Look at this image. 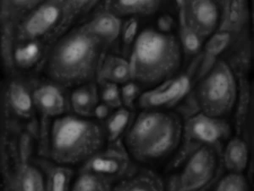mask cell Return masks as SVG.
Segmentation results:
<instances>
[{"instance_id": "1", "label": "cell", "mask_w": 254, "mask_h": 191, "mask_svg": "<svg viewBox=\"0 0 254 191\" xmlns=\"http://www.w3.org/2000/svg\"><path fill=\"white\" fill-rule=\"evenodd\" d=\"M104 44L85 26L69 32L59 42L50 55L49 76L64 86L89 81L101 62Z\"/></svg>"}, {"instance_id": "2", "label": "cell", "mask_w": 254, "mask_h": 191, "mask_svg": "<svg viewBox=\"0 0 254 191\" xmlns=\"http://www.w3.org/2000/svg\"><path fill=\"white\" fill-rule=\"evenodd\" d=\"M181 64V49L173 35L147 28L136 37L130 56L131 79L153 85L176 73Z\"/></svg>"}, {"instance_id": "3", "label": "cell", "mask_w": 254, "mask_h": 191, "mask_svg": "<svg viewBox=\"0 0 254 191\" xmlns=\"http://www.w3.org/2000/svg\"><path fill=\"white\" fill-rule=\"evenodd\" d=\"M182 136V125L176 116L157 110L139 115L128 131L127 148L136 159L149 162L173 151Z\"/></svg>"}, {"instance_id": "4", "label": "cell", "mask_w": 254, "mask_h": 191, "mask_svg": "<svg viewBox=\"0 0 254 191\" xmlns=\"http://www.w3.org/2000/svg\"><path fill=\"white\" fill-rule=\"evenodd\" d=\"M104 139V130L97 122L77 116H63L53 125L51 157L59 163L76 164L98 153Z\"/></svg>"}, {"instance_id": "5", "label": "cell", "mask_w": 254, "mask_h": 191, "mask_svg": "<svg viewBox=\"0 0 254 191\" xmlns=\"http://www.w3.org/2000/svg\"><path fill=\"white\" fill-rule=\"evenodd\" d=\"M236 76L225 61L215 62L200 81L194 91L193 102L198 113L222 118L228 115L237 102Z\"/></svg>"}, {"instance_id": "6", "label": "cell", "mask_w": 254, "mask_h": 191, "mask_svg": "<svg viewBox=\"0 0 254 191\" xmlns=\"http://www.w3.org/2000/svg\"><path fill=\"white\" fill-rule=\"evenodd\" d=\"M94 4L95 2L86 1L49 2L42 4L21 24L19 37L30 42L50 34L53 31H62L75 15Z\"/></svg>"}, {"instance_id": "7", "label": "cell", "mask_w": 254, "mask_h": 191, "mask_svg": "<svg viewBox=\"0 0 254 191\" xmlns=\"http://www.w3.org/2000/svg\"><path fill=\"white\" fill-rule=\"evenodd\" d=\"M222 151L205 145L188 157L182 174L174 179L172 190L192 191L207 190L219 176L222 162Z\"/></svg>"}, {"instance_id": "8", "label": "cell", "mask_w": 254, "mask_h": 191, "mask_svg": "<svg viewBox=\"0 0 254 191\" xmlns=\"http://www.w3.org/2000/svg\"><path fill=\"white\" fill-rule=\"evenodd\" d=\"M231 128L222 118L197 113L190 116L185 125V145L181 157L187 158L197 149L205 145L223 151V144L228 139Z\"/></svg>"}, {"instance_id": "9", "label": "cell", "mask_w": 254, "mask_h": 191, "mask_svg": "<svg viewBox=\"0 0 254 191\" xmlns=\"http://www.w3.org/2000/svg\"><path fill=\"white\" fill-rule=\"evenodd\" d=\"M178 3L181 4V20L201 40L213 34L219 26L218 3L207 0L183 1Z\"/></svg>"}, {"instance_id": "10", "label": "cell", "mask_w": 254, "mask_h": 191, "mask_svg": "<svg viewBox=\"0 0 254 191\" xmlns=\"http://www.w3.org/2000/svg\"><path fill=\"white\" fill-rule=\"evenodd\" d=\"M130 160L122 145L114 144L107 151L93 155L86 161L81 172H88L104 178L112 183L113 180L124 176L129 170Z\"/></svg>"}, {"instance_id": "11", "label": "cell", "mask_w": 254, "mask_h": 191, "mask_svg": "<svg viewBox=\"0 0 254 191\" xmlns=\"http://www.w3.org/2000/svg\"><path fill=\"white\" fill-rule=\"evenodd\" d=\"M190 73L169 79L154 90H149L140 97V106L142 108H157L172 106L179 102L190 88Z\"/></svg>"}, {"instance_id": "12", "label": "cell", "mask_w": 254, "mask_h": 191, "mask_svg": "<svg viewBox=\"0 0 254 191\" xmlns=\"http://www.w3.org/2000/svg\"><path fill=\"white\" fill-rule=\"evenodd\" d=\"M220 21L217 32L239 36L245 32L249 20V3L244 0H225L219 2Z\"/></svg>"}, {"instance_id": "13", "label": "cell", "mask_w": 254, "mask_h": 191, "mask_svg": "<svg viewBox=\"0 0 254 191\" xmlns=\"http://www.w3.org/2000/svg\"><path fill=\"white\" fill-rule=\"evenodd\" d=\"M239 79L237 104L235 113V127L238 136L246 137L249 133L253 120V96L250 84L246 78Z\"/></svg>"}, {"instance_id": "14", "label": "cell", "mask_w": 254, "mask_h": 191, "mask_svg": "<svg viewBox=\"0 0 254 191\" xmlns=\"http://www.w3.org/2000/svg\"><path fill=\"white\" fill-rule=\"evenodd\" d=\"M252 43L245 32L237 36V42L225 61L238 79L246 78L251 67Z\"/></svg>"}, {"instance_id": "15", "label": "cell", "mask_w": 254, "mask_h": 191, "mask_svg": "<svg viewBox=\"0 0 254 191\" xmlns=\"http://www.w3.org/2000/svg\"><path fill=\"white\" fill-rule=\"evenodd\" d=\"M222 162L231 173L243 174L249 164V145L245 139L237 136L231 139L222 151Z\"/></svg>"}, {"instance_id": "16", "label": "cell", "mask_w": 254, "mask_h": 191, "mask_svg": "<svg viewBox=\"0 0 254 191\" xmlns=\"http://www.w3.org/2000/svg\"><path fill=\"white\" fill-rule=\"evenodd\" d=\"M35 103L49 116H60L65 110V99L61 90L53 85H45L34 93Z\"/></svg>"}, {"instance_id": "17", "label": "cell", "mask_w": 254, "mask_h": 191, "mask_svg": "<svg viewBox=\"0 0 254 191\" xmlns=\"http://www.w3.org/2000/svg\"><path fill=\"white\" fill-rule=\"evenodd\" d=\"M231 34L227 32H216L211 36L205 45L203 55H201V66L198 68V78H202L214 67L217 57L229 47L231 40Z\"/></svg>"}, {"instance_id": "18", "label": "cell", "mask_w": 254, "mask_h": 191, "mask_svg": "<svg viewBox=\"0 0 254 191\" xmlns=\"http://www.w3.org/2000/svg\"><path fill=\"white\" fill-rule=\"evenodd\" d=\"M85 26L91 33L104 43H112L118 38L121 32V21L119 18L107 11L96 15Z\"/></svg>"}, {"instance_id": "19", "label": "cell", "mask_w": 254, "mask_h": 191, "mask_svg": "<svg viewBox=\"0 0 254 191\" xmlns=\"http://www.w3.org/2000/svg\"><path fill=\"white\" fill-rule=\"evenodd\" d=\"M159 1H109L105 3L106 11L116 16L130 15H149L159 9Z\"/></svg>"}, {"instance_id": "20", "label": "cell", "mask_w": 254, "mask_h": 191, "mask_svg": "<svg viewBox=\"0 0 254 191\" xmlns=\"http://www.w3.org/2000/svg\"><path fill=\"white\" fill-rule=\"evenodd\" d=\"M99 78L114 84L127 83L131 79L130 63L121 57L109 55L99 69Z\"/></svg>"}, {"instance_id": "21", "label": "cell", "mask_w": 254, "mask_h": 191, "mask_svg": "<svg viewBox=\"0 0 254 191\" xmlns=\"http://www.w3.org/2000/svg\"><path fill=\"white\" fill-rule=\"evenodd\" d=\"M116 191H162L164 185L157 174L150 170H140L134 176L122 180L114 188Z\"/></svg>"}, {"instance_id": "22", "label": "cell", "mask_w": 254, "mask_h": 191, "mask_svg": "<svg viewBox=\"0 0 254 191\" xmlns=\"http://www.w3.org/2000/svg\"><path fill=\"white\" fill-rule=\"evenodd\" d=\"M98 99V90L94 84L82 85L71 95L73 109L82 116H89L94 114Z\"/></svg>"}, {"instance_id": "23", "label": "cell", "mask_w": 254, "mask_h": 191, "mask_svg": "<svg viewBox=\"0 0 254 191\" xmlns=\"http://www.w3.org/2000/svg\"><path fill=\"white\" fill-rule=\"evenodd\" d=\"M111 184L109 180L88 172H81L73 186V191H110Z\"/></svg>"}, {"instance_id": "24", "label": "cell", "mask_w": 254, "mask_h": 191, "mask_svg": "<svg viewBox=\"0 0 254 191\" xmlns=\"http://www.w3.org/2000/svg\"><path fill=\"white\" fill-rule=\"evenodd\" d=\"M40 45L37 41H30L26 44L18 47L15 52V62L23 68L33 66L40 57Z\"/></svg>"}, {"instance_id": "25", "label": "cell", "mask_w": 254, "mask_h": 191, "mask_svg": "<svg viewBox=\"0 0 254 191\" xmlns=\"http://www.w3.org/2000/svg\"><path fill=\"white\" fill-rule=\"evenodd\" d=\"M9 98L12 107L20 115L26 116L32 111V97L22 86L18 84H13L10 88Z\"/></svg>"}, {"instance_id": "26", "label": "cell", "mask_w": 254, "mask_h": 191, "mask_svg": "<svg viewBox=\"0 0 254 191\" xmlns=\"http://www.w3.org/2000/svg\"><path fill=\"white\" fill-rule=\"evenodd\" d=\"M71 169L64 167H55L51 168L48 179L49 190L55 191H67L72 180Z\"/></svg>"}, {"instance_id": "27", "label": "cell", "mask_w": 254, "mask_h": 191, "mask_svg": "<svg viewBox=\"0 0 254 191\" xmlns=\"http://www.w3.org/2000/svg\"><path fill=\"white\" fill-rule=\"evenodd\" d=\"M130 113L127 109H119L107 121L108 135L111 141H116L127 128L130 121Z\"/></svg>"}, {"instance_id": "28", "label": "cell", "mask_w": 254, "mask_h": 191, "mask_svg": "<svg viewBox=\"0 0 254 191\" xmlns=\"http://www.w3.org/2000/svg\"><path fill=\"white\" fill-rule=\"evenodd\" d=\"M214 190L217 191H247L249 190V183L243 174L230 173L215 183Z\"/></svg>"}, {"instance_id": "29", "label": "cell", "mask_w": 254, "mask_h": 191, "mask_svg": "<svg viewBox=\"0 0 254 191\" xmlns=\"http://www.w3.org/2000/svg\"><path fill=\"white\" fill-rule=\"evenodd\" d=\"M181 38L182 45L188 55H196L201 49L202 40L181 20Z\"/></svg>"}, {"instance_id": "30", "label": "cell", "mask_w": 254, "mask_h": 191, "mask_svg": "<svg viewBox=\"0 0 254 191\" xmlns=\"http://www.w3.org/2000/svg\"><path fill=\"white\" fill-rule=\"evenodd\" d=\"M20 186L24 191H36L44 190L43 180L40 174L33 168H26L23 172L20 180Z\"/></svg>"}, {"instance_id": "31", "label": "cell", "mask_w": 254, "mask_h": 191, "mask_svg": "<svg viewBox=\"0 0 254 191\" xmlns=\"http://www.w3.org/2000/svg\"><path fill=\"white\" fill-rule=\"evenodd\" d=\"M102 92V98L108 106L113 108L120 107L122 105V96L116 84L104 82Z\"/></svg>"}, {"instance_id": "32", "label": "cell", "mask_w": 254, "mask_h": 191, "mask_svg": "<svg viewBox=\"0 0 254 191\" xmlns=\"http://www.w3.org/2000/svg\"><path fill=\"white\" fill-rule=\"evenodd\" d=\"M139 95V88L134 83H128L122 88V101L128 108H132L134 102Z\"/></svg>"}, {"instance_id": "33", "label": "cell", "mask_w": 254, "mask_h": 191, "mask_svg": "<svg viewBox=\"0 0 254 191\" xmlns=\"http://www.w3.org/2000/svg\"><path fill=\"white\" fill-rule=\"evenodd\" d=\"M137 29H138V23L135 18L130 19L125 25L122 38H123V44L126 48H128L133 42L136 40Z\"/></svg>"}, {"instance_id": "34", "label": "cell", "mask_w": 254, "mask_h": 191, "mask_svg": "<svg viewBox=\"0 0 254 191\" xmlns=\"http://www.w3.org/2000/svg\"><path fill=\"white\" fill-rule=\"evenodd\" d=\"M158 24H159V29L161 30L162 32H168L169 30L171 29V26L173 24V20L169 15H164L159 18Z\"/></svg>"}, {"instance_id": "35", "label": "cell", "mask_w": 254, "mask_h": 191, "mask_svg": "<svg viewBox=\"0 0 254 191\" xmlns=\"http://www.w3.org/2000/svg\"><path fill=\"white\" fill-rule=\"evenodd\" d=\"M109 113H110V106H108L106 104L97 105L94 110V115L100 119L106 118L109 116Z\"/></svg>"}]
</instances>
